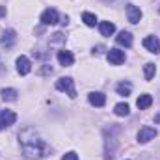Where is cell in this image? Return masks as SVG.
Masks as SVG:
<instances>
[{
	"label": "cell",
	"instance_id": "obj_1",
	"mask_svg": "<svg viewBox=\"0 0 160 160\" xmlns=\"http://www.w3.org/2000/svg\"><path fill=\"white\" fill-rule=\"evenodd\" d=\"M21 142H22V151H24V155L28 158H43L48 153L47 143L43 140H39V138H36V136L34 138H26V134H22Z\"/></svg>",
	"mask_w": 160,
	"mask_h": 160
},
{
	"label": "cell",
	"instance_id": "obj_2",
	"mask_svg": "<svg viewBox=\"0 0 160 160\" xmlns=\"http://www.w3.org/2000/svg\"><path fill=\"white\" fill-rule=\"evenodd\" d=\"M56 88L60 89V91H65L71 99H75L77 97V89H75V80L69 78V77H65V78H60L56 80Z\"/></svg>",
	"mask_w": 160,
	"mask_h": 160
},
{
	"label": "cell",
	"instance_id": "obj_3",
	"mask_svg": "<svg viewBox=\"0 0 160 160\" xmlns=\"http://www.w3.org/2000/svg\"><path fill=\"white\" fill-rule=\"evenodd\" d=\"M157 134H158L157 128H153V127H142L140 132H138V142H140V143H147V142L155 140Z\"/></svg>",
	"mask_w": 160,
	"mask_h": 160
},
{
	"label": "cell",
	"instance_id": "obj_4",
	"mask_svg": "<svg viewBox=\"0 0 160 160\" xmlns=\"http://www.w3.org/2000/svg\"><path fill=\"white\" fill-rule=\"evenodd\" d=\"M58 21H60V15H58V11L56 9H45L43 13H41V22L43 24H47V26H52V24H58Z\"/></svg>",
	"mask_w": 160,
	"mask_h": 160
},
{
	"label": "cell",
	"instance_id": "obj_5",
	"mask_svg": "<svg viewBox=\"0 0 160 160\" xmlns=\"http://www.w3.org/2000/svg\"><path fill=\"white\" fill-rule=\"evenodd\" d=\"M106 58H108L110 65H121L125 62V52L119 50V48H110L108 54H106Z\"/></svg>",
	"mask_w": 160,
	"mask_h": 160
},
{
	"label": "cell",
	"instance_id": "obj_6",
	"mask_svg": "<svg viewBox=\"0 0 160 160\" xmlns=\"http://www.w3.org/2000/svg\"><path fill=\"white\" fill-rule=\"evenodd\" d=\"M127 19H128V22L138 24L140 19H142V9L138 6H134V4H128L127 6Z\"/></svg>",
	"mask_w": 160,
	"mask_h": 160
},
{
	"label": "cell",
	"instance_id": "obj_7",
	"mask_svg": "<svg viewBox=\"0 0 160 160\" xmlns=\"http://www.w3.org/2000/svg\"><path fill=\"white\" fill-rule=\"evenodd\" d=\"M32 71V63H30V60L26 58V56H19L17 58V73L19 75H28Z\"/></svg>",
	"mask_w": 160,
	"mask_h": 160
},
{
	"label": "cell",
	"instance_id": "obj_8",
	"mask_svg": "<svg viewBox=\"0 0 160 160\" xmlns=\"http://www.w3.org/2000/svg\"><path fill=\"white\" fill-rule=\"evenodd\" d=\"M143 47L149 50V52H153V54H158L160 52V41L157 36H147L145 39H143Z\"/></svg>",
	"mask_w": 160,
	"mask_h": 160
},
{
	"label": "cell",
	"instance_id": "obj_9",
	"mask_svg": "<svg viewBox=\"0 0 160 160\" xmlns=\"http://www.w3.org/2000/svg\"><path fill=\"white\" fill-rule=\"evenodd\" d=\"M15 41H17V34H15V30H6V32L2 34L0 45H2L4 48H11V47L15 45Z\"/></svg>",
	"mask_w": 160,
	"mask_h": 160
},
{
	"label": "cell",
	"instance_id": "obj_10",
	"mask_svg": "<svg viewBox=\"0 0 160 160\" xmlns=\"http://www.w3.org/2000/svg\"><path fill=\"white\" fill-rule=\"evenodd\" d=\"M15 121H17V114L15 112H11V110H2L0 112V125H2V128L4 127H11Z\"/></svg>",
	"mask_w": 160,
	"mask_h": 160
},
{
	"label": "cell",
	"instance_id": "obj_11",
	"mask_svg": "<svg viewBox=\"0 0 160 160\" xmlns=\"http://www.w3.org/2000/svg\"><path fill=\"white\" fill-rule=\"evenodd\" d=\"M58 62H60V65L69 67V65H73L75 56H73V52H71V50H60V52H58Z\"/></svg>",
	"mask_w": 160,
	"mask_h": 160
},
{
	"label": "cell",
	"instance_id": "obj_12",
	"mask_svg": "<svg viewBox=\"0 0 160 160\" xmlns=\"http://www.w3.org/2000/svg\"><path fill=\"white\" fill-rule=\"evenodd\" d=\"M89 102L93 104V106H97V108H102L104 104H106V95L104 93H101V91H93V93H89Z\"/></svg>",
	"mask_w": 160,
	"mask_h": 160
},
{
	"label": "cell",
	"instance_id": "obj_13",
	"mask_svg": "<svg viewBox=\"0 0 160 160\" xmlns=\"http://www.w3.org/2000/svg\"><path fill=\"white\" fill-rule=\"evenodd\" d=\"M99 30H101V36L110 38V36L116 32V24H114V22H110V21H102V22L99 24Z\"/></svg>",
	"mask_w": 160,
	"mask_h": 160
},
{
	"label": "cell",
	"instance_id": "obj_14",
	"mask_svg": "<svg viewBox=\"0 0 160 160\" xmlns=\"http://www.w3.org/2000/svg\"><path fill=\"white\" fill-rule=\"evenodd\" d=\"M151 104H153V97L147 95V93H145V95H140L138 101H136V106H138L140 110H147Z\"/></svg>",
	"mask_w": 160,
	"mask_h": 160
},
{
	"label": "cell",
	"instance_id": "obj_15",
	"mask_svg": "<svg viewBox=\"0 0 160 160\" xmlns=\"http://www.w3.org/2000/svg\"><path fill=\"white\" fill-rule=\"evenodd\" d=\"M116 41L119 43V45H123V47H130L132 45V34L130 32H119V36L116 38Z\"/></svg>",
	"mask_w": 160,
	"mask_h": 160
},
{
	"label": "cell",
	"instance_id": "obj_16",
	"mask_svg": "<svg viewBox=\"0 0 160 160\" xmlns=\"http://www.w3.org/2000/svg\"><path fill=\"white\" fill-rule=\"evenodd\" d=\"M128 112H130V108H128V104H127V102H119V104H116V108H114V114H116V116H119V118L128 116Z\"/></svg>",
	"mask_w": 160,
	"mask_h": 160
},
{
	"label": "cell",
	"instance_id": "obj_17",
	"mask_svg": "<svg viewBox=\"0 0 160 160\" xmlns=\"http://www.w3.org/2000/svg\"><path fill=\"white\" fill-rule=\"evenodd\" d=\"M155 73H157L155 63H145V65H143V77H145V80H151L155 77Z\"/></svg>",
	"mask_w": 160,
	"mask_h": 160
},
{
	"label": "cell",
	"instance_id": "obj_18",
	"mask_svg": "<svg viewBox=\"0 0 160 160\" xmlns=\"http://www.w3.org/2000/svg\"><path fill=\"white\" fill-rule=\"evenodd\" d=\"M82 21H84L86 26H95V24H97V17H95L93 13H89V11L82 13Z\"/></svg>",
	"mask_w": 160,
	"mask_h": 160
},
{
	"label": "cell",
	"instance_id": "obj_19",
	"mask_svg": "<svg viewBox=\"0 0 160 160\" xmlns=\"http://www.w3.org/2000/svg\"><path fill=\"white\" fill-rule=\"evenodd\" d=\"M2 99L4 101H17V89H13V88L2 89Z\"/></svg>",
	"mask_w": 160,
	"mask_h": 160
},
{
	"label": "cell",
	"instance_id": "obj_20",
	"mask_svg": "<svg viewBox=\"0 0 160 160\" xmlns=\"http://www.w3.org/2000/svg\"><path fill=\"white\" fill-rule=\"evenodd\" d=\"M130 91H132V86L128 82H121L119 86H118V95L127 97V95H130Z\"/></svg>",
	"mask_w": 160,
	"mask_h": 160
},
{
	"label": "cell",
	"instance_id": "obj_21",
	"mask_svg": "<svg viewBox=\"0 0 160 160\" xmlns=\"http://www.w3.org/2000/svg\"><path fill=\"white\" fill-rule=\"evenodd\" d=\"M62 160H78V155L77 153H73V151H69L67 155H63V158Z\"/></svg>",
	"mask_w": 160,
	"mask_h": 160
},
{
	"label": "cell",
	"instance_id": "obj_22",
	"mask_svg": "<svg viewBox=\"0 0 160 160\" xmlns=\"http://www.w3.org/2000/svg\"><path fill=\"white\" fill-rule=\"evenodd\" d=\"M56 41H63V34H60V32L52 34V38H50V43H56Z\"/></svg>",
	"mask_w": 160,
	"mask_h": 160
},
{
	"label": "cell",
	"instance_id": "obj_23",
	"mask_svg": "<svg viewBox=\"0 0 160 160\" xmlns=\"http://www.w3.org/2000/svg\"><path fill=\"white\" fill-rule=\"evenodd\" d=\"M2 15H6V8H0V17Z\"/></svg>",
	"mask_w": 160,
	"mask_h": 160
},
{
	"label": "cell",
	"instance_id": "obj_24",
	"mask_svg": "<svg viewBox=\"0 0 160 160\" xmlns=\"http://www.w3.org/2000/svg\"><path fill=\"white\" fill-rule=\"evenodd\" d=\"M155 121H157V123H160V114L157 116V118H155Z\"/></svg>",
	"mask_w": 160,
	"mask_h": 160
},
{
	"label": "cell",
	"instance_id": "obj_25",
	"mask_svg": "<svg viewBox=\"0 0 160 160\" xmlns=\"http://www.w3.org/2000/svg\"><path fill=\"white\" fill-rule=\"evenodd\" d=\"M104 2H110V0H104Z\"/></svg>",
	"mask_w": 160,
	"mask_h": 160
},
{
	"label": "cell",
	"instance_id": "obj_26",
	"mask_svg": "<svg viewBox=\"0 0 160 160\" xmlns=\"http://www.w3.org/2000/svg\"><path fill=\"white\" fill-rule=\"evenodd\" d=\"M158 13H160V8H158Z\"/></svg>",
	"mask_w": 160,
	"mask_h": 160
},
{
	"label": "cell",
	"instance_id": "obj_27",
	"mask_svg": "<svg viewBox=\"0 0 160 160\" xmlns=\"http://www.w3.org/2000/svg\"><path fill=\"white\" fill-rule=\"evenodd\" d=\"M0 128H2V125H0Z\"/></svg>",
	"mask_w": 160,
	"mask_h": 160
}]
</instances>
